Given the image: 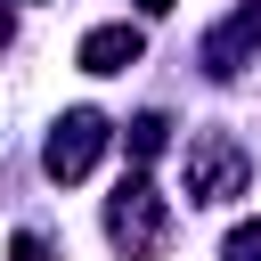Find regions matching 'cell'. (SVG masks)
Returning a JSON list of instances; mask_svg holds the SVG:
<instances>
[{
	"instance_id": "cell-4",
	"label": "cell",
	"mask_w": 261,
	"mask_h": 261,
	"mask_svg": "<svg viewBox=\"0 0 261 261\" xmlns=\"http://www.w3.org/2000/svg\"><path fill=\"white\" fill-rule=\"evenodd\" d=\"M253 49H261V0H245L228 24H212V33H204V73H220V82H228V73H245V57H253Z\"/></svg>"
},
{
	"instance_id": "cell-6",
	"label": "cell",
	"mask_w": 261,
	"mask_h": 261,
	"mask_svg": "<svg viewBox=\"0 0 261 261\" xmlns=\"http://www.w3.org/2000/svg\"><path fill=\"white\" fill-rule=\"evenodd\" d=\"M163 139H171V122H163V114H130V130H122L130 163H155V155H163Z\"/></svg>"
},
{
	"instance_id": "cell-3",
	"label": "cell",
	"mask_w": 261,
	"mask_h": 261,
	"mask_svg": "<svg viewBox=\"0 0 261 261\" xmlns=\"http://www.w3.org/2000/svg\"><path fill=\"white\" fill-rule=\"evenodd\" d=\"M98 147H106V114H90V106H73L57 130H49V147H41V163H49V179H82L90 163H98Z\"/></svg>"
},
{
	"instance_id": "cell-1",
	"label": "cell",
	"mask_w": 261,
	"mask_h": 261,
	"mask_svg": "<svg viewBox=\"0 0 261 261\" xmlns=\"http://www.w3.org/2000/svg\"><path fill=\"white\" fill-rule=\"evenodd\" d=\"M106 237H114V253H130V261H155L163 245H171V220H163V196L130 171L114 196H106Z\"/></svg>"
},
{
	"instance_id": "cell-8",
	"label": "cell",
	"mask_w": 261,
	"mask_h": 261,
	"mask_svg": "<svg viewBox=\"0 0 261 261\" xmlns=\"http://www.w3.org/2000/svg\"><path fill=\"white\" fill-rule=\"evenodd\" d=\"M8 261H49V237H33V228H16V237H8Z\"/></svg>"
},
{
	"instance_id": "cell-10",
	"label": "cell",
	"mask_w": 261,
	"mask_h": 261,
	"mask_svg": "<svg viewBox=\"0 0 261 261\" xmlns=\"http://www.w3.org/2000/svg\"><path fill=\"white\" fill-rule=\"evenodd\" d=\"M0 41H8V8H0Z\"/></svg>"
},
{
	"instance_id": "cell-2",
	"label": "cell",
	"mask_w": 261,
	"mask_h": 261,
	"mask_svg": "<svg viewBox=\"0 0 261 261\" xmlns=\"http://www.w3.org/2000/svg\"><path fill=\"white\" fill-rule=\"evenodd\" d=\"M245 147H228L220 130H196V147H188V204H228V196H245Z\"/></svg>"
},
{
	"instance_id": "cell-9",
	"label": "cell",
	"mask_w": 261,
	"mask_h": 261,
	"mask_svg": "<svg viewBox=\"0 0 261 261\" xmlns=\"http://www.w3.org/2000/svg\"><path fill=\"white\" fill-rule=\"evenodd\" d=\"M139 8H155V16H163V8H171V0H139Z\"/></svg>"
},
{
	"instance_id": "cell-5",
	"label": "cell",
	"mask_w": 261,
	"mask_h": 261,
	"mask_svg": "<svg viewBox=\"0 0 261 261\" xmlns=\"http://www.w3.org/2000/svg\"><path fill=\"white\" fill-rule=\"evenodd\" d=\"M139 49H147L139 24H98V33H82V73H122V65H139Z\"/></svg>"
},
{
	"instance_id": "cell-7",
	"label": "cell",
	"mask_w": 261,
	"mask_h": 261,
	"mask_svg": "<svg viewBox=\"0 0 261 261\" xmlns=\"http://www.w3.org/2000/svg\"><path fill=\"white\" fill-rule=\"evenodd\" d=\"M220 261H261V220H237L228 245H220Z\"/></svg>"
}]
</instances>
